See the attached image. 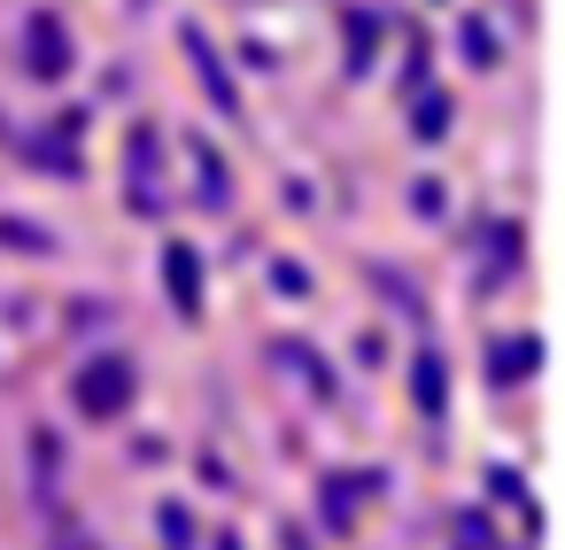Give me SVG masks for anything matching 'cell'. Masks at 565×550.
I'll list each match as a JSON object with an SVG mask.
<instances>
[{
    "instance_id": "14",
    "label": "cell",
    "mask_w": 565,
    "mask_h": 550,
    "mask_svg": "<svg viewBox=\"0 0 565 550\" xmlns=\"http://www.w3.org/2000/svg\"><path fill=\"white\" fill-rule=\"evenodd\" d=\"M63 550H71V542H63ZM78 550H86V535H78Z\"/></svg>"
},
{
    "instance_id": "4",
    "label": "cell",
    "mask_w": 565,
    "mask_h": 550,
    "mask_svg": "<svg viewBox=\"0 0 565 550\" xmlns=\"http://www.w3.org/2000/svg\"><path fill=\"white\" fill-rule=\"evenodd\" d=\"M179 40H186V55H194V71H202V86H210V102H217L225 117H241V94H233V78H225V63H217V47H210V32H194V24H186Z\"/></svg>"
},
{
    "instance_id": "2",
    "label": "cell",
    "mask_w": 565,
    "mask_h": 550,
    "mask_svg": "<svg viewBox=\"0 0 565 550\" xmlns=\"http://www.w3.org/2000/svg\"><path fill=\"white\" fill-rule=\"evenodd\" d=\"M132 364L125 357H94L86 372H78V411L86 419H117V411H132Z\"/></svg>"
},
{
    "instance_id": "5",
    "label": "cell",
    "mask_w": 565,
    "mask_h": 550,
    "mask_svg": "<svg viewBox=\"0 0 565 550\" xmlns=\"http://www.w3.org/2000/svg\"><path fill=\"white\" fill-rule=\"evenodd\" d=\"M163 279H171L179 318H194V310H202V256H194L186 241H171V248H163Z\"/></svg>"
},
{
    "instance_id": "12",
    "label": "cell",
    "mask_w": 565,
    "mask_h": 550,
    "mask_svg": "<svg viewBox=\"0 0 565 550\" xmlns=\"http://www.w3.org/2000/svg\"><path fill=\"white\" fill-rule=\"evenodd\" d=\"M372 40H380V17H349V78L372 71Z\"/></svg>"
},
{
    "instance_id": "8",
    "label": "cell",
    "mask_w": 565,
    "mask_h": 550,
    "mask_svg": "<svg viewBox=\"0 0 565 550\" xmlns=\"http://www.w3.org/2000/svg\"><path fill=\"white\" fill-rule=\"evenodd\" d=\"M194 171H202V210H233V179H225L217 148H202V140H194Z\"/></svg>"
},
{
    "instance_id": "1",
    "label": "cell",
    "mask_w": 565,
    "mask_h": 550,
    "mask_svg": "<svg viewBox=\"0 0 565 550\" xmlns=\"http://www.w3.org/2000/svg\"><path fill=\"white\" fill-rule=\"evenodd\" d=\"M125 194H132V210L140 218H163L171 202H163V140L140 125L132 133V148H125Z\"/></svg>"
},
{
    "instance_id": "7",
    "label": "cell",
    "mask_w": 565,
    "mask_h": 550,
    "mask_svg": "<svg viewBox=\"0 0 565 550\" xmlns=\"http://www.w3.org/2000/svg\"><path fill=\"white\" fill-rule=\"evenodd\" d=\"M372 488H380L372 473H333V480H326V519H333V527H349V519H356L349 504H356V496H372Z\"/></svg>"
},
{
    "instance_id": "11",
    "label": "cell",
    "mask_w": 565,
    "mask_h": 550,
    "mask_svg": "<svg viewBox=\"0 0 565 550\" xmlns=\"http://www.w3.org/2000/svg\"><path fill=\"white\" fill-rule=\"evenodd\" d=\"M449 542H457V550H503L495 527H488V511H457V519H449Z\"/></svg>"
},
{
    "instance_id": "9",
    "label": "cell",
    "mask_w": 565,
    "mask_h": 550,
    "mask_svg": "<svg viewBox=\"0 0 565 550\" xmlns=\"http://www.w3.org/2000/svg\"><path fill=\"white\" fill-rule=\"evenodd\" d=\"M411 395H418V411H441L449 372H441V357H434V349H418V364H411Z\"/></svg>"
},
{
    "instance_id": "13",
    "label": "cell",
    "mask_w": 565,
    "mask_h": 550,
    "mask_svg": "<svg viewBox=\"0 0 565 550\" xmlns=\"http://www.w3.org/2000/svg\"><path fill=\"white\" fill-rule=\"evenodd\" d=\"M279 364H295V372H302V380H310V395H333V372H326V364H318V357H302V349H295V341H279Z\"/></svg>"
},
{
    "instance_id": "6",
    "label": "cell",
    "mask_w": 565,
    "mask_h": 550,
    "mask_svg": "<svg viewBox=\"0 0 565 550\" xmlns=\"http://www.w3.org/2000/svg\"><path fill=\"white\" fill-rule=\"evenodd\" d=\"M534 364H542V349H534V341H495V349H488V372H495V388L526 380Z\"/></svg>"
},
{
    "instance_id": "3",
    "label": "cell",
    "mask_w": 565,
    "mask_h": 550,
    "mask_svg": "<svg viewBox=\"0 0 565 550\" xmlns=\"http://www.w3.org/2000/svg\"><path fill=\"white\" fill-rule=\"evenodd\" d=\"M24 63H32V78H71V32H63V17H32L24 24Z\"/></svg>"
},
{
    "instance_id": "10",
    "label": "cell",
    "mask_w": 565,
    "mask_h": 550,
    "mask_svg": "<svg viewBox=\"0 0 565 550\" xmlns=\"http://www.w3.org/2000/svg\"><path fill=\"white\" fill-rule=\"evenodd\" d=\"M449 117H457V109H449V94H426V102H418V109H411V133H418V140H426V148H434V140H441V133H449Z\"/></svg>"
}]
</instances>
